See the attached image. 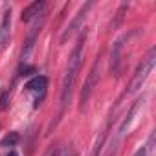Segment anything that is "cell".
<instances>
[{
  "label": "cell",
  "instance_id": "6da1fadb",
  "mask_svg": "<svg viewBox=\"0 0 156 156\" xmlns=\"http://www.w3.org/2000/svg\"><path fill=\"white\" fill-rule=\"evenodd\" d=\"M85 41H87V30L79 35V39H77V42H75L70 57H68L64 77H62V87H61V107H66V103L70 101V96H72V90H73V85H75V79H77V73H79V68H81Z\"/></svg>",
  "mask_w": 156,
  "mask_h": 156
},
{
  "label": "cell",
  "instance_id": "7a4b0ae2",
  "mask_svg": "<svg viewBox=\"0 0 156 156\" xmlns=\"http://www.w3.org/2000/svg\"><path fill=\"white\" fill-rule=\"evenodd\" d=\"M154 62H156V48H151V50L147 51V55L141 59V62L138 64V68H136V72H134V75H132V81H130V85H129L127 94H134L136 90H140V88L143 87V83L147 81L149 73H151L152 68H154Z\"/></svg>",
  "mask_w": 156,
  "mask_h": 156
},
{
  "label": "cell",
  "instance_id": "3957f363",
  "mask_svg": "<svg viewBox=\"0 0 156 156\" xmlns=\"http://www.w3.org/2000/svg\"><path fill=\"white\" fill-rule=\"evenodd\" d=\"M141 101H143V99H136V101L132 103V107L129 108V112L125 114V118L121 119V123L118 125V129H116V134H114V140H112V143H110V152H108V156H110V154H114L116 147H118V145H119V141L123 140V136H125V132H127L129 125L132 123V118H134V114L138 112V108H140Z\"/></svg>",
  "mask_w": 156,
  "mask_h": 156
},
{
  "label": "cell",
  "instance_id": "277c9868",
  "mask_svg": "<svg viewBox=\"0 0 156 156\" xmlns=\"http://www.w3.org/2000/svg\"><path fill=\"white\" fill-rule=\"evenodd\" d=\"M46 88H48V79H46L44 75H35L33 79H30V81L26 83V90H28L30 94H33V103H35V107L41 105V101H42V98H44V94H46Z\"/></svg>",
  "mask_w": 156,
  "mask_h": 156
},
{
  "label": "cell",
  "instance_id": "5b68a950",
  "mask_svg": "<svg viewBox=\"0 0 156 156\" xmlns=\"http://www.w3.org/2000/svg\"><path fill=\"white\" fill-rule=\"evenodd\" d=\"M96 83H98V62H94V66L90 68L88 77H87V81L83 85V90H81V96H79V108L81 110L85 108V105H87V101H88V98H90Z\"/></svg>",
  "mask_w": 156,
  "mask_h": 156
},
{
  "label": "cell",
  "instance_id": "8992f818",
  "mask_svg": "<svg viewBox=\"0 0 156 156\" xmlns=\"http://www.w3.org/2000/svg\"><path fill=\"white\" fill-rule=\"evenodd\" d=\"M46 8H48V4L44 2V0H37V2L30 4L28 8L22 9V17H20L22 22H33L35 19L44 17L46 15Z\"/></svg>",
  "mask_w": 156,
  "mask_h": 156
},
{
  "label": "cell",
  "instance_id": "52a82bcc",
  "mask_svg": "<svg viewBox=\"0 0 156 156\" xmlns=\"http://www.w3.org/2000/svg\"><path fill=\"white\" fill-rule=\"evenodd\" d=\"M9 37H11V9H6L2 22H0V53L9 44Z\"/></svg>",
  "mask_w": 156,
  "mask_h": 156
},
{
  "label": "cell",
  "instance_id": "ba28073f",
  "mask_svg": "<svg viewBox=\"0 0 156 156\" xmlns=\"http://www.w3.org/2000/svg\"><path fill=\"white\" fill-rule=\"evenodd\" d=\"M121 46H123V39L116 41L114 46H112V51H110V70L114 75H119V57H121Z\"/></svg>",
  "mask_w": 156,
  "mask_h": 156
},
{
  "label": "cell",
  "instance_id": "9c48e42d",
  "mask_svg": "<svg viewBox=\"0 0 156 156\" xmlns=\"http://www.w3.org/2000/svg\"><path fill=\"white\" fill-rule=\"evenodd\" d=\"M19 141V134L17 132H9L2 141H0V147H15Z\"/></svg>",
  "mask_w": 156,
  "mask_h": 156
},
{
  "label": "cell",
  "instance_id": "30bf717a",
  "mask_svg": "<svg viewBox=\"0 0 156 156\" xmlns=\"http://www.w3.org/2000/svg\"><path fill=\"white\" fill-rule=\"evenodd\" d=\"M8 107V88L2 90V96H0V108H6Z\"/></svg>",
  "mask_w": 156,
  "mask_h": 156
},
{
  "label": "cell",
  "instance_id": "8fae6325",
  "mask_svg": "<svg viewBox=\"0 0 156 156\" xmlns=\"http://www.w3.org/2000/svg\"><path fill=\"white\" fill-rule=\"evenodd\" d=\"M134 156H147V149H145V147H141V149H138Z\"/></svg>",
  "mask_w": 156,
  "mask_h": 156
},
{
  "label": "cell",
  "instance_id": "7c38bea8",
  "mask_svg": "<svg viewBox=\"0 0 156 156\" xmlns=\"http://www.w3.org/2000/svg\"><path fill=\"white\" fill-rule=\"evenodd\" d=\"M50 156H59V151H53V152H51Z\"/></svg>",
  "mask_w": 156,
  "mask_h": 156
}]
</instances>
